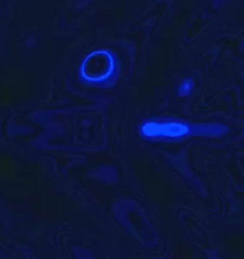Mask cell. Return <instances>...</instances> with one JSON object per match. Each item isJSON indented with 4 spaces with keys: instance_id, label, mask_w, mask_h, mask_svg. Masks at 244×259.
Instances as JSON below:
<instances>
[{
    "instance_id": "obj_1",
    "label": "cell",
    "mask_w": 244,
    "mask_h": 259,
    "mask_svg": "<svg viewBox=\"0 0 244 259\" xmlns=\"http://www.w3.org/2000/svg\"><path fill=\"white\" fill-rule=\"evenodd\" d=\"M140 131L146 138H182L192 133V126L176 121L146 122Z\"/></svg>"
},
{
    "instance_id": "obj_2",
    "label": "cell",
    "mask_w": 244,
    "mask_h": 259,
    "mask_svg": "<svg viewBox=\"0 0 244 259\" xmlns=\"http://www.w3.org/2000/svg\"><path fill=\"white\" fill-rule=\"evenodd\" d=\"M191 85H192V81H191V80H187V81H185V83L182 84V85L179 87V89H181V96H186V94L190 92Z\"/></svg>"
}]
</instances>
